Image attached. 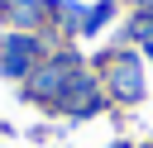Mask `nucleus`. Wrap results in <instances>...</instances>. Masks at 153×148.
<instances>
[{
    "instance_id": "3",
    "label": "nucleus",
    "mask_w": 153,
    "mask_h": 148,
    "mask_svg": "<svg viewBox=\"0 0 153 148\" xmlns=\"http://www.w3.org/2000/svg\"><path fill=\"white\" fill-rule=\"evenodd\" d=\"M105 19H110V5H96V10H91V14H86V19H81V29H86V33H91V29H100V24H105Z\"/></svg>"
},
{
    "instance_id": "4",
    "label": "nucleus",
    "mask_w": 153,
    "mask_h": 148,
    "mask_svg": "<svg viewBox=\"0 0 153 148\" xmlns=\"http://www.w3.org/2000/svg\"><path fill=\"white\" fill-rule=\"evenodd\" d=\"M148 53H153V48H148Z\"/></svg>"
},
{
    "instance_id": "1",
    "label": "nucleus",
    "mask_w": 153,
    "mask_h": 148,
    "mask_svg": "<svg viewBox=\"0 0 153 148\" xmlns=\"http://www.w3.org/2000/svg\"><path fill=\"white\" fill-rule=\"evenodd\" d=\"M110 81H115V91H120L124 100H139V95H143V81H139V62H134V57H115V62H110Z\"/></svg>"
},
{
    "instance_id": "2",
    "label": "nucleus",
    "mask_w": 153,
    "mask_h": 148,
    "mask_svg": "<svg viewBox=\"0 0 153 148\" xmlns=\"http://www.w3.org/2000/svg\"><path fill=\"white\" fill-rule=\"evenodd\" d=\"M5 48H10V53L0 57V67H5L10 76H14V72H24V67H29V57H33V43H29V38H10Z\"/></svg>"
}]
</instances>
